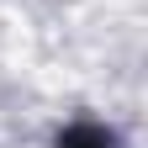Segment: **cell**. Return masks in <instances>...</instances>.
<instances>
[{"label":"cell","instance_id":"cell-1","mask_svg":"<svg viewBox=\"0 0 148 148\" xmlns=\"http://www.w3.org/2000/svg\"><path fill=\"white\" fill-rule=\"evenodd\" d=\"M58 148H122L111 127H95V122H74L69 132L58 138Z\"/></svg>","mask_w":148,"mask_h":148}]
</instances>
